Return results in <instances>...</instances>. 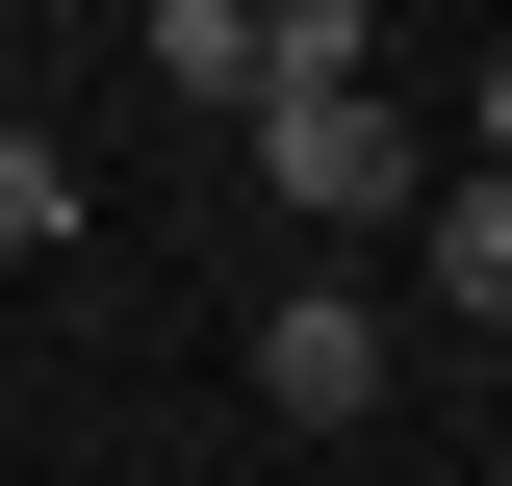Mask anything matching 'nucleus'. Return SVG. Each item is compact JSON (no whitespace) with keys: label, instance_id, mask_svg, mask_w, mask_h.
<instances>
[{"label":"nucleus","instance_id":"nucleus-1","mask_svg":"<svg viewBox=\"0 0 512 486\" xmlns=\"http://www.w3.org/2000/svg\"><path fill=\"white\" fill-rule=\"evenodd\" d=\"M256 180L308 205V231H410V103L384 77H282L256 103Z\"/></svg>","mask_w":512,"mask_h":486},{"label":"nucleus","instance_id":"nucleus-2","mask_svg":"<svg viewBox=\"0 0 512 486\" xmlns=\"http://www.w3.org/2000/svg\"><path fill=\"white\" fill-rule=\"evenodd\" d=\"M384 384H410V333H384L359 282H282L256 307V410L282 435H384Z\"/></svg>","mask_w":512,"mask_h":486},{"label":"nucleus","instance_id":"nucleus-3","mask_svg":"<svg viewBox=\"0 0 512 486\" xmlns=\"http://www.w3.org/2000/svg\"><path fill=\"white\" fill-rule=\"evenodd\" d=\"M154 103H282V26H256V0H154Z\"/></svg>","mask_w":512,"mask_h":486},{"label":"nucleus","instance_id":"nucleus-4","mask_svg":"<svg viewBox=\"0 0 512 486\" xmlns=\"http://www.w3.org/2000/svg\"><path fill=\"white\" fill-rule=\"evenodd\" d=\"M410 256H436L461 333H512V180H436V205H410Z\"/></svg>","mask_w":512,"mask_h":486},{"label":"nucleus","instance_id":"nucleus-5","mask_svg":"<svg viewBox=\"0 0 512 486\" xmlns=\"http://www.w3.org/2000/svg\"><path fill=\"white\" fill-rule=\"evenodd\" d=\"M26 256H77V154L52 128H0V282H26Z\"/></svg>","mask_w":512,"mask_h":486},{"label":"nucleus","instance_id":"nucleus-6","mask_svg":"<svg viewBox=\"0 0 512 486\" xmlns=\"http://www.w3.org/2000/svg\"><path fill=\"white\" fill-rule=\"evenodd\" d=\"M461 180H512V52H487V154H461Z\"/></svg>","mask_w":512,"mask_h":486},{"label":"nucleus","instance_id":"nucleus-7","mask_svg":"<svg viewBox=\"0 0 512 486\" xmlns=\"http://www.w3.org/2000/svg\"><path fill=\"white\" fill-rule=\"evenodd\" d=\"M487 486H512V461H487Z\"/></svg>","mask_w":512,"mask_h":486}]
</instances>
